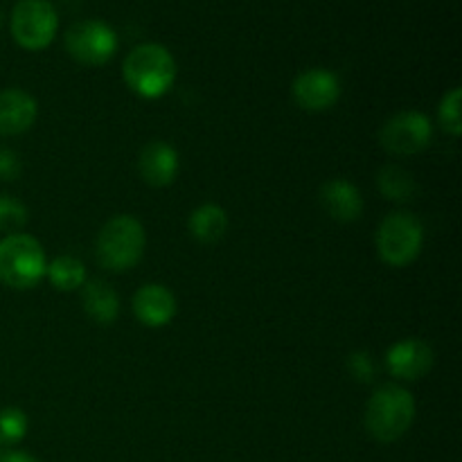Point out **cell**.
Returning <instances> with one entry per match:
<instances>
[{
    "label": "cell",
    "mask_w": 462,
    "mask_h": 462,
    "mask_svg": "<svg viewBox=\"0 0 462 462\" xmlns=\"http://www.w3.org/2000/svg\"><path fill=\"white\" fill-rule=\"evenodd\" d=\"M125 81L135 95L144 99L162 97L176 79V61L161 43L135 45L125 59Z\"/></svg>",
    "instance_id": "1"
},
{
    "label": "cell",
    "mask_w": 462,
    "mask_h": 462,
    "mask_svg": "<svg viewBox=\"0 0 462 462\" xmlns=\"http://www.w3.org/2000/svg\"><path fill=\"white\" fill-rule=\"evenodd\" d=\"M147 235L143 224L131 215H117L99 228L95 239V257L104 269L125 273L143 260Z\"/></svg>",
    "instance_id": "2"
},
{
    "label": "cell",
    "mask_w": 462,
    "mask_h": 462,
    "mask_svg": "<svg viewBox=\"0 0 462 462\" xmlns=\"http://www.w3.org/2000/svg\"><path fill=\"white\" fill-rule=\"evenodd\" d=\"M365 431L377 442H395L415 420V400L406 388L388 383L374 391L365 406Z\"/></svg>",
    "instance_id": "3"
},
{
    "label": "cell",
    "mask_w": 462,
    "mask_h": 462,
    "mask_svg": "<svg viewBox=\"0 0 462 462\" xmlns=\"http://www.w3.org/2000/svg\"><path fill=\"white\" fill-rule=\"evenodd\" d=\"M48 262L32 235L14 233L0 239V280L12 289H32L43 280Z\"/></svg>",
    "instance_id": "4"
},
{
    "label": "cell",
    "mask_w": 462,
    "mask_h": 462,
    "mask_svg": "<svg viewBox=\"0 0 462 462\" xmlns=\"http://www.w3.org/2000/svg\"><path fill=\"white\" fill-rule=\"evenodd\" d=\"M422 242L424 228L418 217L411 212H393L377 230L379 257L395 269L409 266L411 262L418 260Z\"/></svg>",
    "instance_id": "5"
},
{
    "label": "cell",
    "mask_w": 462,
    "mask_h": 462,
    "mask_svg": "<svg viewBox=\"0 0 462 462\" xmlns=\"http://www.w3.org/2000/svg\"><path fill=\"white\" fill-rule=\"evenodd\" d=\"M59 30V16L48 0H18L12 9V36L30 52L48 48Z\"/></svg>",
    "instance_id": "6"
},
{
    "label": "cell",
    "mask_w": 462,
    "mask_h": 462,
    "mask_svg": "<svg viewBox=\"0 0 462 462\" xmlns=\"http://www.w3.org/2000/svg\"><path fill=\"white\" fill-rule=\"evenodd\" d=\"M66 50L81 66H104L116 57L117 34L104 21H79L66 32Z\"/></svg>",
    "instance_id": "7"
},
{
    "label": "cell",
    "mask_w": 462,
    "mask_h": 462,
    "mask_svg": "<svg viewBox=\"0 0 462 462\" xmlns=\"http://www.w3.org/2000/svg\"><path fill=\"white\" fill-rule=\"evenodd\" d=\"M433 125L424 113L402 111L383 122L379 131V143L388 153L395 156H413L431 144Z\"/></svg>",
    "instance_id": "8"
},
{
    "label": "cell",
    "mask_w": 462,
    "mask_h": 462,
    "mask_svg": "<svg viewBox=\"0 0 462 462\" xmlns=\"http://www.w3.org/2000/svg\"><path fill=\"white\" fill-rule=\"evenodd\" d=\"M291 95L298 106L305 111H328L341 97V81L332 70L310 68L293 79Z\"/></svg>",
    "instance_id": "9"
},
{
    "label": "cell",
    "mask_w": 462,
    "mask_h": 462,
    "mask_svg": "<svg viewBox=\"0 0 462 462\" xmlns=\"http://www.w3.org/2000/svg\"><path fill=\"white\" fill-rule=\"evenodd\" d=\"M179 152L162 140L144 144L138 158V171L143 180L152 188H167L179 176Z\"/></svg>",
    "instance_id": "10"
},
{
    "label": "cell",
    "mask_w": 462,
    "mask_h": 462,
    "mask_svg": "<svg viewBox=\"0 0 462 462\" xmlns=\"http://www.w3.org/2000/svg\"><path fill=\"white\" fill-rule=\"evenodd\" d=\"M433 359H436L433 350L420 338H406V341L395 343L386 355V364L393 377L409 379V382L424 377L433 368Z\"/></svg>",
    "instance_id": "11"
},
{
    "label": "cell",
    "mask_w": 462,
    "mask_h": 462,
    "mask_svg": "<svg viewBox=\"0 0 462 462\" xmlns=\"http://www.w3.org/2000/svg\"><path fill=\"white\" fill-rule=\"evenodd\" d=\"M319 199L323 210L341 224H352L364 215V197H361L359 188L346 179H332L323 183Z\"/></svg>",
    "instance_id": "12"
},
{
    "label": "cell",
    "mask_w": 462,
    "mask_h": 462,
    "mask_svg": "<svg viewBox=\"0 0 462 462\" xmlns=\"http://www.w3.org/2000/svg\"><path fill=\"white\" fill-rule=\"evenodd\" d=\"M39 106L21 88L0 90V135H21L34 126Z\"/></svg>",
    "instance_id": "13"
},
{
    "label": "cell",
    "mask_w": 462,
    "mask_h": 462,
    "mask_svg": "<svg viewBox=\"0 0 462 462\" xmlns=\"http://www.w3.org/2000/svg\"><path fill=\"white\" fill-rule=\"evenodd\" d=\"M134 314L147 328H165L176 316V298L162 284H144L134 296Z\"/></svg>",
    "instance_id": "14"
},
{
    "label": "cell",
    "mask_w": 462,
    "mask_h": 462,
    "mask_svg": "<svg viewBox=\"0 0 462 462\" xmlns=\"http://www.w3.org/2000/svg\"><path fill=\"white\" fill-rule=\"evenodd\" d=\"M81 305L97 325H111L120 314V300L113 287L104 280H90L81 289Z\"/></svg>",
    "instance_id": "15"
},
{
    "label": "cell",
    "mask_w": 462,
    "mask_h": 462,
    "mask_svg": "<svg viewBox=\"0 0 462 462\" xmlns=\"http://www.w3.org/2000/svg\"><path fill=\"white\" fill-rule=\"evenodd\" d=\"M188 228L197 242L217 244L219 239H224L226 230H228V215L217 203H206L189 215Z\"/></svg>",
    "instance_id": "16"
},
{
    "label": "cell",
    "mask_w": 462,
    "mask_h": 462,
    "mask_svg": "<svg viewBox=\"0 0 462 462\" xmlns=\"http://www.w3.org/2000/svg\"><path fill=\"white\" fill-rule=\"evenodd\" d=\"M377 185L379 192H382L383 199H388V201L406 203L413 201L415 194H418V183H415L413 174L400 165L382 167L377 174Z\"/></svg>",
    "instance_id": "17"
},
{
    "label": "cell",
    "mask_w": 462,
    "mask_h": 462,
    "mask_svg": "<svg viewBox=\"0 0 462 462\" xmlns=\"http://www.w3.org/2000/svg\"><path fill=\"white\" fill-rule=\"evenodd\" d=\"M45 275L57 291H75V289L84 287L86 282L84 264L72 255L54 257L45 269Z\"/></svg>",
    "instance_id": "18"
},
{
    "label": "cell",
    "mask_w": 462,
    "mask_h": 462,
    "mask_svg": "<svg viewBox=\"0 0 462 462\" xmlns=\"http://www.w3.org/2000/svg\"><path fill=\"white\" fill-rule=\"evenodd\" d=\"M460 104H462V88H451L449 93L442 97L440 108H438V120H440V126L451 135V138H458L462 134Z\"/></svg>",
    "instance_id": "19"
},
{
    "label": "cell",
    "mask_w": 462,
    "mask_h": 462,
    "mask_svg": "<svg viewBox=\"0 0 462 462\" xmlns=\"http://www.w3.org/2000/svg\"><path fill=\"white\" fill-rule=\"evenodd\" d=\"M27 433V415L16 406L0 411V445H16Z\"/></svg>",
    "instance_id": "20"
},
{
    "label": "cell",
    "mask_w": 462,
    "mask_h": 462,
    "mask_svg": "<svg viewBox=\"0 0 462 462\" xmlns=\"http://www.w3.org/2000/svg\"><path fill=\"white\" fill-rule=\"evenodd\" d=\"M27 224V208L9 194H0V230L7 235L18 233Z\"/></svg>",
    "instance_id": "21"
},
{
    "label": "cell",
    "mask_w": 462,
    "mask_h": 462,
    "mask_svg": "<svg viewBox=\"0 0 462 462\" xmlns=\"http://www.w3.org/2000/svg\"><path fill=\"white\" fill-rule=\"evenodd\" d=\"M347 368H350V373L359 382H370L374 377V364L368 352H356V355H352L347 359Z\"/></svg>",
    "instance_id": "22"
},
{
    "label": "cell",
    "mask_w": 462,
    "mask_h": 462,
    "mask_svg": "<svg viewBox=\"0 0 462 462\" xmlns=\"http://www.w3.org/2000/svg\"><path fill=\"white\" fill-rule=\"evenodd\" d=\"M21 158L12 149H0V180H16L21 176Z\"/></svg>",
    "instance_id": "23"
},
{
    "label": "cell",
    "mask_w": 462,
    "mask_h": 462,
    "mask_svg": "<svg viewBox=\"0 0 462 462\" xmlns=\"http://www.w3.org/2000/svg\"><path fill=\"white\" fill-rule=\"evenodd\" d=\"M0 462H39L32 458L30 454H23V451H3L0 454Z\"/></svg>",
    "instance_id": "24"
},
{
    "label": "cell",
    "mask_w": 462,
    "mask_h": 462,
    "mask_svg": "<svg viewBox=\"0 0 462 462\" xmlns=\"http://www.w3.org/2000/svg\"><path fill=\"white\" fill-rule=\"evenodd\" d=\"M0 27H3V14H0Z\"/></svg>",
    "instance_id": "25"
}]
</instances>
